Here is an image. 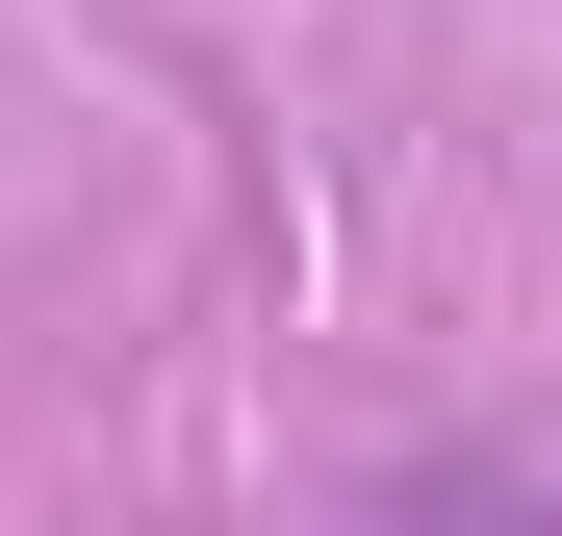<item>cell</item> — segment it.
I'll use <instances>...</instances> for the list:
<instances>
[{
	"mask_svg": "<svg viewBox=\"0 0 562 536\" xmlns=\"http://www.w3.org/2000/svg\"><path fill=\"white\" fill-rule=\"evenodd\" d=\"M358 536H562V486H486V460H409Z\"/></svg>",
	"mask_w": 562,
	"mask_h": 536,
	"instance_id": "1",
	"label": "cell"
}]
</instances>
